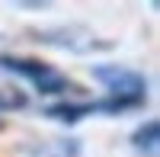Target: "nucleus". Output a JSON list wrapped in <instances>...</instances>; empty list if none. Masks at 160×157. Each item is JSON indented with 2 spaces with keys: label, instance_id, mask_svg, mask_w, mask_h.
Wrapping results in <instances>:
<instances>
[{
  "label": "nucleus",
  "instance_id": "obj_4",
  "mask_svg": "<svg viewBox=\"0 0 160 157\" xmlns=\"http://www.w3.org/2000/svg\"><path fill=\"white\" fill-rule=\"evenodd\" d=\"M135 151L148 154V157H157V119H151L148 125H141L135 132Z\"/></svg>",
  "mask_w": 160,
  "mask_h": 157
},
{
  "label": "nucleus",
  "instance_id": "obj_2",
  "mask_svg": "<svg viewBox=\"0 0 160 157\" xmlns=\"http://www.w3.org/2000/svg\"><path fill=\"white\" fill-rule=\"evenodd\" d=\"M93 77L109 90V99L122 103L125 109H135L148 99V80L131 71V68H118V64H109V68H93Z\"/></svg>",
  "mask_w": 160,
  "mask_h": 157
},
{
  "label": "nucleus",
  "instance_id": "obj_3",
  "mask_svg": "<svg viewBox=\"0 0 160 157\" xmlns=\"http://www.w3.org/2000/svg\"><path fill=\"white\" fill-rule=\"evenodd\" d=\"M45 45H55V48H68L74 55H87V51H96V48H112L109 42H96V35L83 26H58V29H42L38 32Z\"/></svg>",
  "mask_w": 160,
  "mask_h": 157
},
{
  "label": "nucleus",
  "instance_id": "obj_5",
  "mask_svg": "<svg viewBox=\"0 0 160 157\" xmlns=\"http://www.w3.org/2000/svg\"><path fill=\"white\" fill-rule=\"evenodd\" d=\"M26 106V93L16 87H0V112L7 109H22Z\"/></svg>",
  "mask_w": 160,
  "mask_h": 157
},
{
  "label": "nucleus",
  "instance_id": "obj_1",
  "mask_svg": "<svg viewBox=\"0 0 160 157\" xmlns=\"http://www.w3.org/2000/svg\"><path fill=\"white\" fill-rule=\"evenodd\" d=\"M0 68L3 71H13L26 77L42 96H68L77 90L74 80H68L64 74H58L55 68H48L45 61H35V58H16V55H0Z\"/></svg>",
  "mask_w": 160,
  "mask_h": 157
}]
</instances>
